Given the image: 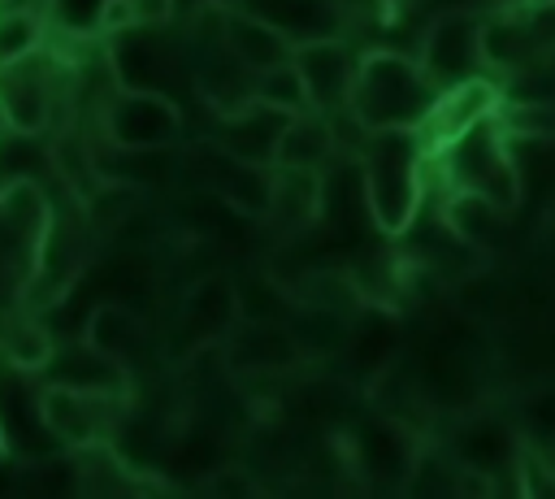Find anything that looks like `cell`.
I'll return each instance as SVG.
<instances>
[{
    "label": "cell",
    "instance_id": "6da1fadb",
    "mask_svg": "<svg viewBox=\"0 0 555 499\" xmlns=\"http://www.w3.org/2000/svg\"><path fill=\"white\" fill-rule=\"evenodd\" d=\"M425 135L412 126L369 130L360 148V182L369 217L382 234H403L421 213L425 191Z\"/></svg>",
    "mask_w": 555,
    "mask_h": 499
},
{
    "label": "cell",
    "instance_id": "7a4b0ae2",
    "mask_svg": "<svg viewBox=\"0 0 555 499\" xmlns=\"http://www.w3.org/2000/svg\"><path fill=\"white\" fill-rule=\"evenodd\" d=\"M434 100H438V87L425 78L416 56H403L395 48H373L356 61L347 108L364 121V130H386V126L421 130Z\"/></svg>",
    "mask_w": 555,
    "mask_h": 499
},
{
    "label": "cell",
    "instance_id": "3957f363",
    "mask_svg": "<svg viewBox=\"0 0 555 499\" xmlns=\"http://www.w3.org/2000/svg\"><path fill=\"white\" fill-rule=\"evenodd\" d=\"M438 161H442V174L451 187L481 191L503 213L520 208V182H516V165H512V148H507V130L499 121V108L468 121L447 143H438Z\"/></svg>",
    "mask_w": 555,
    "mask_h": 499
},
{
    "label": "cell",
    "instance_id": "277c9868",
    "mask_svg": "<svg viewBox=\"0 0 555 499\" xmlns=\"http://www.w3.org/2000/svg\"><path fill=\"white\" fill-rule=\"evenodd\" d=\"M425 78L447 91L455 82H468L486 69V56H481V13H468V9H447L429 22L425 39H421V52H416Z\"/></svg>",
    "mask_w": 555,
    "mask_h": 499
},
{
    "label": "cell",
    "instance_id": "5b68a950",
    "mask_svg": "<svg viewBox=\"0 0 555 499\" xmlns=\"http://www.w3.org/2000/svg\"><path fill=\"white\" fill-rule=\"evenodd\" d=\"M104 139L113 148H173L182 139V108L156 87H117L104 108Z\"/></svg>",
    "mask_w": 555,
    "mask_h": 499
},
{
    "label": "cell",
    "instance_id": "8992f818",
    "mask_svg": "<svg viewBox=\"0 0 555 499\" xmlns=\"http://www.w3.org/2000/svg\"><path fill=\"white\" fill-rule=\"evenodd\" d=\"M121 404H126V395L78 391V386H65V382H48L39 391V399H35L43 430H52L74 451L78 447H91V443H104L113 434V425H117Z\"/></svg>",
    "mask_w": 555,
    "mask_h": 499
},
{
    "label": "cell",
    "instance_id": "52a82bcc",
    "mask_svg": "<svg viewBox=\"0 0 555 499\" xmlns=\"http://www.w3.org/2000/svg\"><path fill=\"white\" fill-rule=\"evenodd\" d=\"M217 356L230 373L243 378H264V373H286L304 360L295 334L286 321L278 317H238L221 338H217Z\"/></svg>",
    "mask_w": 555,
    "mask_h": 499
},
{
    "label": "cell",
    "instance_id": "ba28073f",
    "mask_svg": "<svg viewBox=\"0 0 555 499\" xmlns=\"http://www.w3.org/2000/svg\"><path fill=\"white\" fill-rule=\"evenodd\" d=\"M191 165L199 169V182L221 195L234 213L251 217V221H264L269 213V187H273V165H256V161H238L230 156L225 148L208 143V148H195Z\"/></svg>",
    "mask_w": 555,
    "mask_h": 499
},
{
    "label": "cell",
    "instance_id": "9c48e42d",
    "mask_svg": "<svg viewBox=\"0 0 555 499\" xmlns=\"http://www.w3.org/2000/svg\"><path fill=\"white\" fill-rule=\"evenodd\" d=\"M291 61H295L299 74H304L308 104H312L317 113H338V108H347L351 78H356V56L347 52V43H343L338 35L295 43Z\"/></svg>",
    "mask_w": 555,
    "mask_h": 499
},
{
    "label": "cell",
    "instance_id": "30bf717a",
    "mask_svg": "<svg viewBox=\"0 0 555 499\" xmlns=\"http://www.w3.org/2000/svg\"><path fill=\"white\" fill-rule=\"evenodd\" d=\"M234 321H238V282L230 273L199 278L182 295V304H178V330L186 334V343L195 351L199 347H212Z\"/></svg>",
    "mask_w": 555,
    "mask_h": 499
},
{
    "label": "cell",
    "instance_id": "8fae6325",
    "mask_svg": "<svg viewBox=\"0 0 555 499\" xmlns=\"http://www.w3.org/2000/svg\"><path fill=\"white\" fill-rule=\"evenodd\" d=\"M0 104L13 135H43L52 121V82L48 69L35 65V56L0 65Z\"/></svg>",
    "mask_w": 555,
    "mask_h": 499
},
{
    "label": "cell",
    "instance_id": "7c38bea8",
    "mask_svg": "<svg viewBox=\"0 0 555 499\" xmlns=\"http://www.w3.org/2000/svg\"><path fill=\"white\" fill-rule=\"evenodd\" d=\"M291 113L282 108H269V104H243L225 117H217V135L212 143L225 148L230 156L238 161H256V165H273V152H278V135L286 126Z\"/></svg>",
    "mask_w": 555,
    "mask_h": 499
},
{
    "label": "cell",
    "instance_id": "4fadbf2b",
    "mask_svg": "<svg viewBox=\"0 0 555 499\" xmlns=\"http://www.w3.org/2000/svg\"><path fill=\"white\" fill-rule=\"evenodd\" d=\"M520 451H525V438L503 417L481 412V417H468L455 430V464L486 469L494 482H499V469H516L520 464Z\"/></svg>",
    "mask_w": 555,
    "mask_h": 499
},
{
    "label": "cell",
    "instance_id": "5bb4252c",
    "mask_svg": "<svg viewBox=\"0 0 555 499\" xmlns=\"http://www.w3.org/2000/svg\"><path fill=\"white\" fill-rule=\"evenodd\" d=\"M321 208H325V174L321 169L273 165L264 221L282 226V230H308L312 221H321Z\"/></svg>",
    "mask_w": 555,
    "mask_h": 499
},
{
    "label": "cell",
    "instance_id": "9a60e30c",
    "mask_svg": "<svg viewBox=\"0 0 555 499\" xmlns=\"http://www.w3.org/2000/svg\"><path fill=\"white\" fill-rule=\"evenodd\" d=\"M503 104V95H499V87L490 82V78H468V82H455V87H447V91H438V100H434V108H429V117L421 121V135L438 148V143H447L451 135H460L468 121H477V117H486V113H494Z\"/></svg>",
    "mask_w": 555,
    "mask_h": 499
},
{
    "label": "cell",
    "instance_id": "2e32d148",
    "mask_svg": "<svg viewBox=\"0 0 555 499\" xmlns=\"http://www.w3.org/2000/svg\"><path fill=\"white\" fill-rule=\"evenodd\" d=\"M542 35H538V22L533 13H494V17H481V56L490 69H525L533 61H542Z\"/></svg>",
    "mask_w": 555,
    "mask_h": 499
},
{
    "label": "cell",
    "instance_id": "e0dca14e",
    "mask_svg": "<svg viewBox=\"0 0 555 499\" xmlns=\"http://www.w3.org/2000/svg\"><path fill=\"white\" fill-rule=\"evenodd\" d=\"M238 9L273 22L291 43L330 39V35L343 30V17H338L334 0H238Z\"/></svg>",
    "mask_w": 555,
    "mask_h": 499
},
{
    "label": "cell",
    "instance_id": "ac0fdd59",
    "mask_svg": "<svg viewBox=\"0 0 555 499\" xmlns=\"http://www.w3.org/2000/svg\"><path fill=\"white\" fill-rule=\"evenodd\" d=\"M43 373H48V382H65V386H78V391H100V395H126L130 391L126 364L95 351L91 343H78L69 351H52Z\"/></svg>",
    "mask_w": 555,
    "mask_h": 499
},
{
    "label": "cell",
    "instance_id": "d6986e66",
    "mask_svg": "<svg viewBox=\"0 0 555 499\" xmlns=\"http://www.w3.org/2000/svg\"><path fill=\"white\" fill-rule=\"evenodd\" d=\"M503 208L494 200H486L481 191H468V187H451L447 204H442V226L455 243H464L468 252H486L499 243V230H503Z\"/></svg>",
    "mask_w": 555,
    "mask_h": 499
},
{
    "label": "cell",
    "instance_id": "ffe728a7",
    "mask_svg": "<svg viewBox=\"0 0 555 499\" xmlns=\"http://www.w3.org/2000/svg\"><path fill=\"white\" fill-rule=\"evenodd\" d=\"M225 48L251 74L256 69H269L278 61H291V52H295V43L273 22H264V17H256V13L238 9V4L230 9V22H225Z\"/></svg>",
    "mask_w": 555,
    "mask_h": 499
},
{
    "label": "cell",
    "instance_id": "44dd1931",
    "mask_svg": "<svg viewBox=\"0 0 555 499\" xmlns=\"http://www.w3.org/2000/svg\"><path fill=\"white\" fill-rule=\"evenodd\" d=\"M516 182H520V204L529 200L533 208L551 213L555 208V139L551 135H507Z\"/></svg>",
    "mask_w": 555,
    "mask_h": 499
},
{
    "label": "cell",
    "instance_id": "7402d4cb",
    "mask_svg": "<svg viewBox=\"0 0 555 499\" xmlns=\"http://www.w3.org/2000/svg\"><path fill=\"white\" fill-rule=\"evenodd\" d=\"M334 130H330V117L317 113V108H304V113H291L282 135H278V152H273V165H304V169H325V161L334 156Z\"/></svg>",
    "mask_w": 555,
    "mask_h": 499
},
{
    "label": "cell",
    "instance_id": "603a6c76",
    "mask_svg": "<svg viewBox=\"0 0 555 499\" xmlns=\"http://www.w3.org/2000/svg\"><path fill=\"white\" fill-rule=\"evenodd\" d=\"M139 338H143V321L126 304H113V299L95 304L87 325H82V343H91L95 351H104V356H113L121 364H126V356L134 351Z\"/></svg>",
    "mask_w": 555,
    "mask_h": 499
},
{
    "label": "cell",
    "instance_id": "cb8c5ba5",
    "mask_svg": "<svg viewBox=\"0 0 555 499\" xmlns=\"http://www.w3.org/2000/svg\"><path fill=\"white\" fill-rule=\"evenodd\" d=\"M0 351L9 364L43 373V364L52 360V338L35 317H0Z\"/></svg>",
    "mask_w": 555,
    "mask_h": 499
},
{
    "label": "cell",
    "instance_id": "d4e9b609",
    "mask_svg": "<svg viewBox=\"0 0 555 499\" xmlns=\"http://www.w3.org/2000/svg\"><path fill=\"white\" fill-rule=\"evenodd\" d=\"M251 100L256 104H269V108H282V113H304L312 108L308 104V87H304V74L295 61H278L269 69H256L251 74Z\"/></svg>",
    "mask_w": 555,
    "mask_h": 499
},
{
    "label": "cell",
    "instance_id": "484cf974",
    "mask_svg": "<svg viewBox=\"0 0 555 499\" xmlns=\"http://www.w3.org/2000/svg\"><path fill=\"white\" fill-rule=\"evenodd\" d=\"M39 52V17L17 9V13H0V65L26 61Z\"/></svg>",
    "mask_w": 555,
    "mask_h": 499
},
{
    "label": "cell",
    "instance_id": "4316f807",
    "mask_svg": "<svg viewBox=\"0 0 555 499\" xmlns=\"http://www.w3.org/2000/svg\"><path fill=\"white\" fill-rule=\"evenodd\" d=\"M48 9L61 22V30H69V35H100L104 0H48Z\"/></svg>",
    "mask_w": 555,
    "mask_h": 499
},
{
    "label": "cell",
    "instance_id": "83f0119b",
    "mask_svg": "<svg viewBox=\"0 0 555 499\" xmlns=\"http://www.w3.org/2000/svg\"><path fill=\"white\" fill-rule=\"evenodd\" d=\"M525 430L538 434V447H551L555 443V391H538L525 404Z\"/></svg>",
    "mask_w": 555,
    "mask_h": 499
},
{
    "label": "cell",
    "instance_id": "f1b7e54d",
    "mask_svg": "<svg viewBox=\"0 0 555 499\" xmlns=\"http://www.w3.org/2000/svg\"><path fill=\"white\" fill-rule=\"evenodd\" d=\"M130 9H134V22L139 26H165L169 17H173V0H130Z\"/></svg>",
    "mask_w": 555,
    "mask_h": 499
},
{
    "label": "cell",
    "instance_id": "f546056e",
    "mask_svg": "<svg viewBox=\"0 0 555 499\" xmlns=\"http://www.w3.org/2000/svg\"><path fill=\"white\" fill-rule=\"evenodd\" d=\"M204 490H212V495H221V490H251V477L243 473V469H221V473H212L208 482H204Z\"/></svg>",
    "mask_w": 555,
    "mask_h": 499
},
{
    "label": "cell",
    "instance_id": "4dcf8cb0",
    "mask_svg": "<svg viewBox=\"0 0 555 499\" xmlns=\"http://www.w3.org/2000/svg\"><path fill=\"white\" fill-rule=\"evenodd\" d=\"M525 9H555V0H525Z\"/></svg>",
    "mask_w": 555,
    "mask_h": 499
},
{
    "label": "cell",
    "instance_id": "1f68e13d",
    "mask_svg": "<svg viewBox=\"0 0 555 499\" xmlns=\"http://www.w3.org/2000/svg\"><path fill=\"white\" fill-rule=\"evenodd\" d=\"M9 130V117H4V104H0V135Z\"/></svg>",
    "mask_w": 555,
    "mask_h": 499
}]
</instances>
